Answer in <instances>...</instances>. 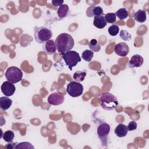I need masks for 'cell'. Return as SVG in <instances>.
Instances as JSON below:
<instances>
[{"label": "cell", "instance_id": "15", "mask_svg": "<svg viewBox=\"0 0 149 149\" xmlns=\"http://www.w3.org/2000/svg\"><path fill=\"white\" fill-rule=\"evenodd\" d=\"M12 104V101L7 96L1 97L0 98V108L3 110L8 109Z\"/></svg>", "mask_w": 149, "mask_h": 149}, {"label": "cell", "instance_id": "14", "mask_svg": "<svg viewBox=\"0 0 149 149\" xmlns=\"http://www.w3.org/2000/svg\"><path fill=\"white\" fill-rule=\"evenodd\" d=\"M107 23L105 19L104 15L94 17L93 24L97 28H98L99 29H104L107 26Z\"/></svg>", "mask_w": 149, "mask_h": 149}, {"label": "cell", "instance_id": "13", "mask_svg": "<svg viewBox=\"0 0 149 149\" xmlns=\"http://www.w3.org/2000/svg\"><path fill=\"white\" fill-rule=\"evenodd\" d=\"M114 132L116 136H118V137H125L128 132L127 127L123 123H119L115 127Z\"/></svg>", "mask_w": 149, "mask_h": 149}, {"label": "cell", "instance_id": "10", "mask_svg": "<svg viewBox=\"0 0 149 149\" xmlns=\"http://www.w3.org/2000/svg\"><path fill=\"white\" fill-rule=\"evenodd\" d=\"M114 51L116 55L123 57L126 56L129 54V48L127 44L125 42H119L115 45Z\"/></svg>", "mask_w": 149, "mask_h": 149}, {"label": "cell", "instance_id": "12", "mask_svg": "<svg viewBox=\"0 0 149 149\" xmlns=\"http://www.w3.org/2000/svg\"><path fill=\"white\" fill-rule=\"evenodd\" d=\"M44 50L48 54L52 55L56 52V48L55 42L52 40H49L47 41L44 45Z\"/></svg>", "mask_w": 149, "mask_h": 149}, {"label": "cell", "instance_id": "19", "mask_svg": "<svg viewBox=\"0 0 149 149\" xmlns=\"http://www.w3.org/2000/svg\"><path fill=\"white\" fill-rule=\"evenodd\" d=\"M115 13L116 15V16H117L119 19L122 20L126 19L129 16L128 11L127 10V9L123 8L119 9Z\"/></svg>", "mask_w": 149, "mask_h": 149}, {"label": "cell", "instance_id": "21", "mask_svg": "<svg viewBox=\"0 0 149 149\" xmlns=\"http://www.w3.org/2000/svg\"><path fill=\"white\" fill-rule=\"evenodd\" d=\"M94 56V52L91 50L86 49L81 54V58L86 62H90Z\"/></svg>", "mask_w": 149, "mask_h": 149}, {"label": "cell", "instance_id": "2", "mask_svg": "<svg viewBox=\"0 0 149 149\" xmlns=\"http://www.w3.org/2000/svg\"><path fill=\"white\" fill-rule=\"evenodd\" d=\"M99 101L101 107L106 111H112L118 105L116 97L109 93H104L99 97Z\"/></svg>", "mask_w": 149, "mask_h": 149}, {"label": "cell", "instance_id": "6", "mask_svg": "<svg viewBox=\"0 0 149 149\" xmlns=\"http://www.w3.org/2000/svg\"><path fill=\"white\" fill-rule=\"evenodd\" d=\"M66 91L70 96L77 97L83 94V86L79 82L71 81L67 85Z\"/></svg>", "mask_w": 149, "mask_h": 149}, {"label": "cell", "instance_id": "7", "mask_svg": "<svg viewBox=\"0 0 149 149\" xmlns=\"http://www.w3.org/2000/svg\"><path fill=\"white\" fill-rule=\"evenodd\" d=\"M110 132V126L107 123H102L99 125L97 129V133L102 144H107L108 136Z\"/></svg>", "mask_w": 149, "mask_h": 149}, {"label": "cell", "instance_id": "23", "mask_svg": "<svg viewBox=\"0 0 149 149\" xmlns=\"http://www.w3.org/2000/svg\"><path fill=\"white\" fill-rule=\"evenodd\" d=\"M16 149H34V147L30 143L24 141L17 143Z\"/></svg>", "mask_w": 149, "mask_h": 149}, {"label": "cell", "instance_id": "24", "mask_svg": "<svg viewBox=\"0 0 149 149\" xmlns=\"http://www.w3.org/2000/svg\"><path fill=\"white\" fill-rule=\"evenodd\" d=\"M108 31L109 35H111L112 36H115L119 33V28L118 26H117L116 24H113L109 27Z\"/></svg>", "mask_w": 149, "mask_h": 149}, {"label": "cell", "instance_id": "17", "mask_svg": "<svg viewBox=\"0 0 149 149\" xmlns=\"http://www.w3.org/2000/svg\"><path fill=\"white\" fill-rule=\"evenodd\" d=\"M69 11V6L67 4H62L59 6L58 9V15L59 18L62 19L65 17Z\"/></svg>", "mask_w": 149, "mask_h": 149}, {"label": "cell", "instance_id": "4", "mask_svg": "<svg viewBox=\"0 0 149 149\" xmlns=\"http://www.w3.org/2000/svg\"><path fill=\"white\" fill-rule=\"evenodd\" d=\"M60 55L62 56L66 65L70 70H72V68L76 66L77 64L81 61V58L79 54L75 51L70 50Z\"/></svg>", "mask_w": 149, "mask_h": 149}, {"label": "cell", "instance_id": "16", "mask_svg": "<svg viewBox=\"0 0 149 149\" xmlns=\"http://www.w3.org/2000/svg\"><path fill=\"white\" fill-rule=\"evenodd\" d=\"M134 19L136 22L139 23H143L146 22L147 19L146 11L141 9L138 10L134 15Z\"/></svg>", "mask_w": 149, "mask_h": 149}, {"label": "cell", "instance_id": "28", "mask_svg": "<svg viewBox=\"0 0 149 149\" xmlns=\"http://www.w3.org/2000/svg\"><path fill=\"white\" fill-rule=\"evenodd\" d=\"M137 124L135 121H131L129 123L127 126L128 131L134 130L137 129Z\"/></svg>", "mask_w": 149, "mask_h": 149}, {"label": "cell", "instance_id": "9", "mask_svg": "<svg viewBox=\"0 0 149 149\" xmlns=\"http://www.w3.org/2000/svg\"><path fill=\"white\" fill-rule=\"evenodd\" d=\"M1 91L7 97L12 96L15 92L16 87L14 84L9 81H4L1 86Z\"/></svg>", "mask_w": 149, "mask_h": 149}, {"label": "cell", "instance_id": "29", "mask_svg": "<svg viewBox=\"0 0 149 149\" xmlns=\"http://www.w3.org/2000/svg\"><path fill=\"white\" fill-rule=\"evenodd\" d=\"M17 144V142L13 143L12 141L11 142H8V143L5 146L4 148L6 149H16V147Z\"/></svg>", "mask_w": 149, "mask_h": 149}, {"label": "cell", "instance_id": "1", "mask_svg": "<svg viewBox=\"0 0 149 149\" xmlns=\"http://www.w3.org/2000/svg\"><path fill=\"white\" fill-rule=\"evenodd\" d=\"M55 42L56 50L59 54L70 51L74 44L73 37L68 33H61L59 34L56 38Z\"/></svg>", "mask_w": 149, "mask_h": 149}, {"label": "cell", "instance_id": "18", "mask_svg": "<svg viewBox=\"0 0 149 149\" xmlns=\"http://www.w3.org/2000/svg\"><path fill=\"white\" fill-rule=\"evenodd\" d=\"M86 72L85 70H79L76 72L73 76V78L76 82H81L84 80L86 76Z\"/></svg>", "mask_w": 149, "mask_h": 149}, {"label": "cell", "instance_id": "30", "mask_svg": "<svg viewBox=\"0 0 149 149\" xmlns=\"http://www.w3.org/2000/svg\"><path fill=\"white\" fill-rule=\"evenodd\" d=\"M52 4L55 6H59L63 4L64 1H58V0H53L51 1Z\"/></svg>", "mask_w": 149, "mask_h": 149}, {"label": "cell", "instance_id": "11", "mask_svg": "<svg viewBox=\"0 0 149 149\" xmlns=\"http://www.w3.org/2000/svg\"><path fill=\"white\" fill-rule=\"evenodd\" d=\"M144 59L141 56L136 54L132 56L130 60L128 62V66L130 68H139L142 66Z\"/></svg>", "mask_w": 149, "mask_h": 149}, {"label": "cell", "instance_id": "8", "mask_svg": "<svg viewBox=\"0 0 149 149\" xmlns=\"http://www.w3.org/2000/svg\"><path fill=\"white\" fill-rule=\"evenodd\" d=\"M65 100L64 95L59 93H53L48 97V102L52 105H59L62 104Z\"/></svg>", "mask_w": 149, "mask_h": 149}, {"label": "cell", "instance_id": "27", "mask_svg": "<svg viewBox=\"0 0 149 149\" xmlns=\"http://www.w3.org/2000/svg\"><path fill=\"white\" fill-rule=\"evenodd\" d=\"M93 15L94 16H101L104 15V11L102 8L100 6H94L93 10H92Z\"/></svg>", "mask_w": 149, "mask_h": 149}, {"label": "cell", "instance_id": "20", "mask_svg": "<svg viewBox=\"0 0 149 149\" xmlns=\"http://www.w3.org/2000/svg\"><path fill=\"white\" fill-rule=\"evenodd\" d=\"M88 46L89 48H90V50H91L93 52H98L101 49L100 44L96 39H92L90 41Z\"/></svg>", "mask_w": 149, "mask_h": 149}, {"label": "cell", "instance_id": "26", "mask_svg": "<svg viewBox=\"0 0 149 149\" xmlns=\"http://www.w3.org/2000/svg\"><path fill=\"white\" fill-rule=\"evenodd\" d=\"M119 36L122 40H123L125 41H129L132 38L131 34L128 31H127L126 30H122L120 31Z\"/></svg>", "mask_w": 149, "mask_h": 149}, {"label": "cell", "instance_id": "3", "mask_svg": "<svg viewBox=\"0 0 149 149\" xmlns=\"http://www.w3.org/2000/svg\"><path fill=\"white\" fill-rule=\"evenodd\" d=\"M35 40L39 44H45L52 37V31L45 27L35 26L34 28Z\"/></svg>", "mask_w": 149, "mask_h": 149}, {"label": "cell", "instance_id": "25", "mask_svg": "<svg viewBox=\"0 0 149 149\" xmlns=\"http://www.w3.org/2000/svg\"><path fill=\"white\" fill-rule=\"evenodd\" d=\"M107 23H113L116 21V15L115 13H108L104 15Z\"/></svg>", "mask_w": 149, "mask_h": 149}, {"label": "cell", "instance_id": "5", "mask_svg": "<svg viewBox=\"0 0 149 149\" xmlns=\"http://www.w3.org/2000/svg\"><path fill=\"white\" fill-rule=\"evenodd\" d=\"M5 75L8 81L15 84L22 79L23 73L20 68L16 66H10L7 69Z\"/></svg>", "mask_w": 149, "mask_h": 149}, {"label": "cell", "instance_id": "22", "mask_svg": "<svg viewBox=\"0 0 149 149\" xmlns=\"http://www.w3.org/2000/svg\"><path fill=\"white\" fill-rule=\"evenodd\" d=\"M15 137V134L11 130H7L5 132V133L3 134V139L6 142H11L13 140Z\"/></svg>", "mask_w": 149, "mask_h": 149}]
</instances>
